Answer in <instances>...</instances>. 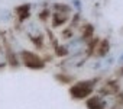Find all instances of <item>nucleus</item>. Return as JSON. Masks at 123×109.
<instances>
[{"label":"nucleus","instance_id":"nucleus-2","mask_svg":"<svg viewBox=\"0 0 123 109\" xmlns=\"http://www.w3.org/2000/svg\"><path fill=\"white\" fill-rule=\"evenodd\" d=\"M23 61H25V64L28 67H32V68H41L43 66V63L39 60L38 55H33V54L26 52V51L23 52Z\"/></svg>","mask_w":123,"mask_h":109},{"label":"nucleus","instance_id":"nucleus-1","mask_svg":"<svg viewBox=\"0 0 123 109\" xmlns=\"http://www.w3.org/2000/svg\"><path fill=\"white\" fill-rule=\"evenodd\" d=\"M91 89H93V86H91V83H88V82H81V83H78V84H75L73 89H71V93H73V96L74 97H86L88 93H91Z\"/></svg>","mask_w":123,"mask_h":109},{"label":"nucleus","instance_id":"nucleus-3","mask_svg":"<svg viewBox=\"0 0 123 109\" xmlns=\"http://www.w3.org/2000/svg\"><path fill=\"white\" fill-rule=\"evenodd\" d=\"M87 106H88V109H103V108H104V102H103L100 97L94 96V97H91V99L87 102Z\"/></svg>","mask_w":123,"mask_h":109}]
</instances>
